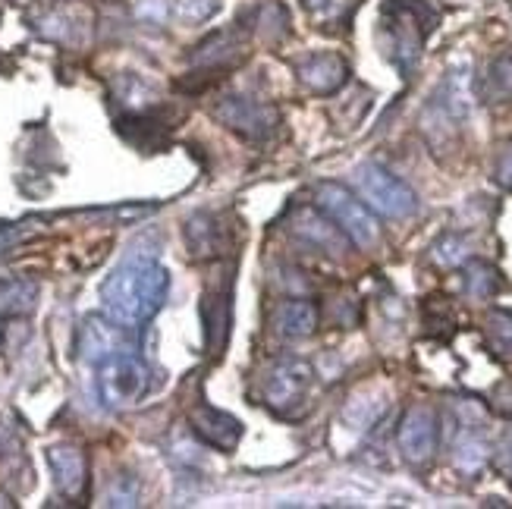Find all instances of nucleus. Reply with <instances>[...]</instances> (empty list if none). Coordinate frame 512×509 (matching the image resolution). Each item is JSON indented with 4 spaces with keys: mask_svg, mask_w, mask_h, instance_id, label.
Wrapping results in <instances>:
<instances>
[{
    "mask_svg": "<svg viewBox=\"0 0 512 509\" xmlns=\"http://www.w3.org/2000/svg\"><path fill=\"white\" fill-rule=\"evenodd\" d=\"M186 246L195 261L217 258L224 249V227L214 214H195L186 220Z\"/></svg>",
    "mask_w": 512,
    "mask_h": 509,
    "instance_id": "nucleus-17",
    "label": "nucleus"
},
{
    "mask_svg": "<svg viewBox=\"0 0 512 509\" xmlns=\"http://www.w3.org/2000/svg\"><path fill=\"white\" fill-rule=\"evenodd\" d=\"M142 497V484L136 475H117L110 481V491H107V506H139Z\"/></svg>",
    "mask_w": 512,
    "mask_h": 509,
    "instance_id": "nucleus-26",
    "label": "nucleus"
},
{
    "mask_svg": "<svg viewBox=\"0 0 512 509\" xmlns=\"http://www.w3.org/2000/svg\"><path fill=\"white\" fill-rule=\"evenodd\" d=\"M487 459H491V447H487V440L478 434V428L465 425L456 437L453 444V462L462 469V472H481L487 466Z\"/></svg>",
    "mask_w": 512,
    "mask_h": 509,
    "instance_id": "nucleus-19",
    "label": "nucleus"
},
{
    "mask_svg": "<svg viewBox=\"0 0 512 509\" xmlns=\"http://www.w3.org/2000/svg\"><path fill=\"white\" fill-rule=\"evenodd\" d=\"M296 76L315 95H333L346 85L349 66L340 54H308L296 63Z\"/></svg>",
    "mask_w": 512,
    "mask_h": 509,
    "instance_id": "nucleus-13",
    "label": "nucleus"
},
{
    "mask_svg": "<svg viewBox=\"0 0 512 509\" xmlns=\"http://www.w3.org/2000/svg\"><path fill=\"white\" fill-rule=\"evenodd\" d=\"M189 425L192 431L205 440L208 447L214 450H224V453H233L239 447V437H242V425L236 422L233 415L227 412H220L214 406H195L189 412Z\"/></svg>",
    "mask_w": 512,
    "mask_h": 509,
    "instance_id": "nucleus-12",
    "label": "nucleus"
},
{
    "mask_svg": "<svg viewBox=\"0 0 512 509\" xmlns=\"http://www.w3.org/2000/svg\"><path fill=\"white\" fill-rule=\"evenodd\" d=\"M48 466L54 475V488L66 500H82L88 488V462L85 453L73 444H57L48 450Z\"/></svg>",
    "mask_w": 512,
    "mask_h": 509,
    "instance_id": "nucleus-11",
    "label": "nucleus"
},
{
    "mask_svg": "<svg viewBox=\"0 0 512 509\" xmlns=\"http://www.w3.org/2000/svg\"><path fill=\"white\" fill-rule=\"evenodd\" d=\"M220 10V0H176V13L186 22H205Z\"/></svg>",
    "mask_w": 512,
    "mask_h": 509,
    "instance_id": "nucleus-27",
    "label": "nucleus"
},
{
    "mask_svg": "<svg viewBox=\"0 0 512 509\" xmlns=\"http://www.w3.org/2000/svg\"><path fill=\"white\" fill-rule=\"evenodd\" d=\"M315 208H321L333 224L349 236V242H355V246L368 249L381 239V227H377L371 208L365 202H359V198L340 183H318Z\"/></svg>",
    "mask_w": 512,
    "mask_h": 509,
    "instance_id": "nucleus-5",
    "label": "nucleus"
},
{
    "mask_svg": "<svg viewBox=\"0 0 512 509\" xmlns=\"http://www.w3.org/2000/svg\"><path fill=\"white\" fill-rule=\"evenodd\" d=\"M117 95H120V101L126 107H132L139 114V110H145L154 101V88L139 76H123L120 85H117Z\"/></svg>",
    "mask_w": 512,
    "mask_h": 509,
    "instance_id": "nucleus-25",
    "label": "nucleus"
},
{
    "mask_svg": "<svg viewBox=\"0 0 512 509\" xmlns=\"http://www.w3.org/2000/svg\"><path fill=\"white\" fill-rule=\"evenodd\" d=\"M0 343H4V330H0Z\"/></svg>",
    "mask_w": 512,
    "mask_h": 509,
    "instance_id": "nucleus-32",
    "label": "nucleus"
},
{
    "mask_svg": "<svg viewBox=\"0 0 512 509\" xmlns=\"http://www.w3.org/2000/svg\"><path fill=\"white\" fill-rule=\"evenodd\" d=\"M384 409H387L384 396H374V393L355 396V400H349L343 409V422L349 425V431H368L377 425V418L384 415Z\"/></svg>",
    "mask_w": 512,
    "mask_h": 509,
    "instance_id": "nucleus-22",
    "label": "nucleus"
},
{
    "mask_svg": "<svg viewBox=\"0 0 512 509\" xmlns=\"http://www.w3.org/2000/svg\"><path fill=\"white\" fill-rule=\"evenodd\" d=\"M214 117L227 129H233L236 136L249 139V142L271 139L277 132V126H280V117H277V110L271 104L246 98V95H224L214 107Z\"/></svg>",
    "mask_w": 512,
    "mask_h": 509,
    "instance_id": "nucleus-7",
    "label": "nucleus"
},
{
    "mask_svg": "<svg viewBox=\"0 0 512 509\" xmlns=\"http://www.w3.org/2000/svg\"><path fill=\"white\" fill-rule=\"evenodd\" d=\"M293 233L308 242L311 249H321L327 255H346L349 236L333 224L321 208H299L293 211Z\"/></svg>",
    "mask_w": 512,
    "mask_h": 509,
    "instance_id": "nucleus-10",
    "label": "nucleus"
},
{
    "mask_svg": "<svg viewBox=\"0 0 512 509\" xmlns=\"http://www.w3.org/2000/svg\"><path fill=\"white\" fill-rule=\"evenodd\" d=\"M170 7H167V0H139L136 4V16L142 22H151V26H161V22L167 19Z\"/></svg>",
    "mask_w": 512,
    "mask_h": 509,
    "instance_id": "nucleus-28",
    "label": "nucleus"
},
{
    "mask_svg": "<svg viewBox=\"0 0 512 509\" xmlns=\"http://www.w3.org/2000/svg\"><path fill=\"white\" fill-rule=\"evenodd\" d=\"M494 180H497L500 189L512 192V142H506L503 151H500V158L494 164Z\"/></svg>",
    "mask_w": 512,
    "mask_h": 509,
    "instance_id": "nucleus-29",
    "label": "nucleus"
},
{
    "mask_svg": "<svg viewBox=\"0 0 512 509\" xmlns=\"http://www.w3.org/2000/svg\"><path fill=\"white\" fill-rule=\"evenodd\" d=\"M431 258L440 264V268H459V264H465L472 258V242L462 233H447L434 242Z\"/></svg>",
    "mask_w": 512,
    "mask_h": 509,
    "instance_id": "nucleus-24",
    "label": "nucleus"
},
{
    "mask_svg": "<svg viewBox=\"0 0 512 509\" xmlns=\"http://www.w3.org/2000/svg\"><path fill=\"white\" fill-rule=\"evenodd\" d=\"M487 330V346L494 349V356L512 359V312L509 308H494L484 321Z\"/></svg>",
    "mask_w": 512,
    "mask_h": 509,
    "instance_id": "nucleus-23",
    "label": "nucleus"
},
{
    "mask_svg": "<svg viewBox=\"0 0 512 509\" xmlns=\"http://www.w3.org/2000/svg\"><path fill=\"white\" fill-rule=\"evenodd\" d=\"M242 57H246V35H242V29H220L208 35L202 44H195L189 63L205 66V70H227V66H233Z\"/></svg>",
    "mask_w": 512,
    "mask_h": 509,
    "instance_id": "nucleus-14",
    "label": "nucleus"
},
{
    "mask_svg": "<svg viewBox=\"0 0 512 509\" xmlns=\"http://www.w3.org/2000/svg\"><path fill=\"white\" fill-rule=\"evenodd\" d=\"M465 290L475 299H494L503 290V274L494 268L491 261H481V258H469L465 261Z\"/></svg>",
    "mask_w": 512,
    "mask_h": 509,
    "instance_id": "nucleus-20",
    "label": "nucleus"
},
{
    "mask_svg": "<svg viewBox=\"0 0 512 509\" xmlns=\"http://www.w3.org/2000/svg\"><path fill=\"white\" fill-rule=\"evenodd\" d=\"M503 462H506V472L512 478V437L506 440V447H503Z\"/></svg>",
    "mask_w": 512,
    "mask_h": 509,
    "instance_id": "nucleus-30",
    "label": "nucleus"
},
{
    "mask_svg": "<svg viewBox=\"0 0 512 509\" xmlns=\"http://www.w3.org/2000/svg\"><path fill=\"white\" fill-rule=\"evenodd\" d=\"M355 189L362 192V198L368 202L371 211L384 214V217L403 220V217H412L418 211V195L399 180V176L384 170L381 164L355 167Z\"/></svg>",
    "mask_w": 512,
    "mask_h": 509,
    "instance_id": "nucleus-6",
    "label": "nucleus"
},
{
    "mask_svg": "<svg viewBox=\"0 0 512 509\" xmlns=\"http://www.w3.org/2000/svg\"><path fill=\"white\" fill-rule=\"evenodd\" d=\"M481 92H484L487 104H506V101H512V54H503V57H497L491 66H487Z\"/></svg>",
    "mask_w": 512,
    "mask_h": 509,
    "instance_id": "nucleus-21",
    "label": "nucleus"
},
{
    "mask_svg": "<svg viewBox=\"0 0 512 509\" xmlns=\"http://www.w3.org/2000/svg\"><path fill=\"white\" fill-rule=\"evenodd\" d=\"M311 387H315V368H311L305 359H293V356L277 359L261 378L264 406L283 418L302 415Z\"/></svg>",
    "mask_w": 512,
    "mask_h": 509,
    "instance_id": "nucleus-4",
    "label": "nucleus"
},
{
    "mask_svg": "<svg viewBox=\"0 0 512 509\" xmlns=\"http://www.w3.org/2000/svg\"><path fill=\"white\" fill-rule=\"evenodd\" d=\"M98 400L104 409H129L145 400L151 390V371L136 352H120L98 362Z\"/></svg>",
    "mask_w": 512,
    "mask_h": 509,
    "instance_id": "nucleus-3",
    "label": "nucleus"
},
{
    "mask_svg": "<svg viewBox=\"0 0 512 509\" xmlns=\"http://www.w3.org/2000/svg\"><path fill=\"white\" fill-rule=\"evenodd\" d=\"M437 26V13L425 0H387L381 7V35L387 41V54L396 63V70L409 76L418 60L425 38Z\"/></svg>",
    "mask_w": 512,
    "mask_h": 509,
    "instance_id": "nucleus-2",
    "label": "nucleus"
},
{
    "mask_svg": "<svg viewBox=\"0 0 512 509\" xmlns=\"http://www.w3.org/2000/svg\"><path fill=\"white\" fill-rule=\"evenodd\" d=\"M302 4H305L308 10H315V13H318V10H324V7L330 4V0H302Z\"/></svg>",
    "mask_w": 512,
    "mask_h": 509,
    "instance_id": "nucleus-31",
    "label": "nucleus"
},
{
    "mask_svg": "<svg viewBox=\"0 0 512 509\" xmlns=\"http://www.w3.org/2000/svg\"><path fill=\"white\" fill-rule=\"evenodd\" d=\"M437 415L431 406L418 403V406H409L403 422H399V431H396V440H399V453L406 456V462L412 466H425L431 462V456L437 453Z\"/></svg>",
    "mask_w": 512,
    "mask_h": 509,
    "instance_id": "nucleus-9",
    "label": "nucleus"
},
{
    "mask_svg": "<svg viewBox=\"0 0 512 509\" xmlns=\"http://www.w3.org/2000/svg\"><path fill=\"white\" fill-rule=\"evenodd\" d=\"M472 70L469 66H459V70H450L447 79H443L440 92L434 98V107L440 114H447L450 120H465L472 114Z\"/></svg>",
    "mask_w": 512,
    "mask_h": 509,
    "instance_id": "nucleus-16",
    "label": "nucleus"
},
{
    "mask_svg": "<svg viewBox=\"0 0 512 509\" xmlns=\"http://www.w3.org/2000/svg\"><path fill=\"white\" fill-rule=\"evenodd\" d=\"M139 340L132 334V327L107 318V315H88L79 324V356L85 362H104L120 352H136Z\"/></svg>",
    "mask_w": 512,
    "mask_h": 509,
    "instance_id": "nucleus-8",
    "label": "nucleus"
},
{
    "mask_svg": "<svg viewBox=\"0 0 512 509\" xmlns=\"http://www.w3.org/2000/svg\"><path fill=\"white\" fill-rule=\"evenodd\" d=\"M170 293V271L154 258H126L101 283L104 315L132 330L145 327L161 312Z\"/></svg>",
    "mask_w": 512,
    "mask_h": 509,
    "instance_id": "nucleus-1",
    "label": "nucleus"
},
{
    "mask_svg": "<svg viewBox=\"0 0 512 509\" xmlns=\"http://www.w3.org/2000/svg\"><path fill=\"white\" fill-rule=\"evenodd\" d=\"M38 283L35 280H0V318H22L35 312Z\"/></svg>",
    "mask_w": 512,
    "mask_h": 509,
    "instance_id": "nucleus-18",
    "label": "nucleus"
},
{
    "mask_svg": "<svg viewBox=\"0 0 512 509\" xmlns=\"http://www.w3.org/2000/svg\"><path fill=\"white\" fill-rule=\"evenodd\" d=\"M271 324L286 340H305L318 330V305L308 299H286L274 308Z\"/></svg>",
    "mask_w": 512,
    "mask_h": 509,
    "instance_id": "nucleus-15",
    "label": "nucleus"
}]
</instances>
